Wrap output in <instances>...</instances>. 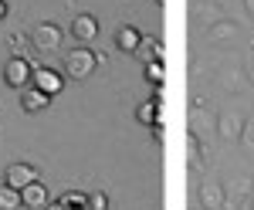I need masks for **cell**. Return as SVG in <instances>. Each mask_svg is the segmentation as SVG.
<instances>
[{"label":"cell","instance_id":"6da1fadb","mask_svg":"<svg viewBox=\"0 0 254 210\" xmlns=\"http://www.w3.org/2000/svg\"><path fill=\"white\" fill-rule=\"evenodd\" d=\"M98 68V55L95 51H88V48H71V51H64V75L81 81V78H88L92 71Z\"/></svg>","mask_w":254,"mask_h":210},{"label":"cell","instance_id":"7a4b0ae2","mask_svg":"<svg viewBox=\"0 0 254 210\" xmlns=\"http://www.w3.org/2000/svg\"><path fill=\"white\" fill-rule=\"evenodd\" d=\"M27 41H31V48H34V51H41V55H44V51H58L61 41H64V34H61L58 24H51V20H41L38 27L27 34Z\"/></svg>","mask_w":254,"mask_h":210},{"label":"cell","instance_id":"3957f363","mask_svg":"<svg viewBox=\"0 0 254 210\" xmlns=\"http://www.w3.org/2000/svg\"><path fill=\"white\" fill-rule=\"evenodd\" d=\"M31 75H34V65H31L27 58L14 55L3 65V81H7L10 88H27V85H31Z\"/></svg>","mask_w":254,"mask_h":210},{"label":"cell","instance_id":"277c9868","mask_svg":"<svg viewBox=\"0 0 254 210\" xmlns=\"http://www.w3.org/2000/svg\"><path fill=\"white\" fill-rule=\"evenodd\" d=\"M31 85L41 88L44 95L55 98L61 88H64V75H61L58 68H44V65H38V68H34V75H31Z\"/></svg>","mask_w":254,"mask_h":210},{"label":"cell","instance_id":"5b68a950","mask_svg":"<svg viewBox=\"0 0 254 210\" xmlns=\"http://www.w3.org/2000/svg\"><path fill=\"white\" fill-rule=\"evenodd\" d=\"M34 180H41V176L31 163H10L7 173H3V187H14V190H24V187L34 183Z\"/></svg>","mask_w":254,"mask_h":210},{"label":"cell","instance_id":"8992f818","mask_svg":"<svg viewBox=\"0 0 254 210\" xmlns=\"http://www.w3.org/2000/svg\"><path fill=\"white\" fill-rule=\"evenodd\" d=\"M51 105V95H44L41 88H34V85H27V88H20V109L24 112H41V109H48Z\"/></svg>","mask_w":254,"mask_h":210},{"label":"cell","instance_id":"52a82bcc","mask_svg":"<svg viewBox=\"0 0 254 210\" xmlns=\"http://www.w3.org/2000/svg\"><path fill=\"white\" fill-rule=\"evenodd\" d=\"M132 58H139L142 65H153V61H163V41L159 38H139Z\"/></svg>","mask_w":254,"mask_h":210},{"label":"cell","instance_id":"ba28073f","mask_svg":"<svg viewBox=\"0 0 254 210\" xmlns=\"http://www.w3.org/2000/svg\"><path fill=\"white\" fill-rule=\"evenodd\" d=\"M20 204L31 207V210H44V204H48V190H44V183H41V180L27 183V187L20 190Z\"/></svg>","mask_w":254,"mask_h":210},{"label":"cell","instance_id":"9c48e42d","mask_svg":"<svg viewBox=\"0 0 254 210\" xmlns=\"http://www.w3.org/2000/svg\"><path fill=\"white\" fill-rule=\"evenodd\" d=\"M71 34L78 41H95L98 38V20L92 14H78V17L71 20Z\"/></svg>","mask_w":254,"mask_h":210},{"label":"cell","instance_id":"30bf717a","mask_svg":"<svg viewBox=\"0 0 254 210\" xmlns=\"http://www.w3.org/2000/svg\"><path fill=\"white\" fill-rule=\"evenodd\" d=\"M139 38H142V34H139L132 24H122V27L116 31V48H119V51H126V55H132L136 44H139Z\"/></svg>","mask_w":254,"mask_h":210},{"label":"cell","instance_id":"8fae6325","mask_svg":"<svg viewBox=\"0 0 254 210\" xmlns=\"http://www.w3.org/2000/svg\"><path fill=\"white\" fill-rule=\"evenodd\" d=\"M159 105H163V102H156V98H153V102H139V105H136V119L142 122V126L156 122V119H159Z\"/></svg>","mask_w":254,"mask_h":210},{"label":"cell","instance_id":"7c38bea8","mask_svg":"<svg viewBox=\"0 0 254 210\" xmlns=\"http://www.w3.org/2000/svg\"><path fill=\"white\" fill-rule=\"evenodd\" d=\"M61 204H64L68 210H88V193H81V190H64Z\"/></svg>","mask_w":254,"mask_h":210},{"label":"cell","instance_id":"4fadbf2b","mask_svg":"<svg viewBox=\"0 0 254 210\" xmlns=\"http://www.w3.org/2000/svg\"><path fill=\"white\" fill-rule=\"evenodd\" d=\"M20 190L14 187H0V210H20Z\"/></svg>","mask_w":254,"mask_h":210},{"label":"cell","instance_id":"5bb4252c","mask_svg":"<svg viewBox=\"0 0 254 210\" xmlns=\"http://www.w3.org/2000/svg\"><path fill=\"white\" fill-rule=\"evenodd\" d=\"M163 78H166V68H163V61H153V65H146V81H149V85L163 88Z\"/></svg>","mask_w":254,"mask_h":210},{"label":"cell","instance_id":"9a60e30c","mask_svg":"<svg viewBox=\"0 0 254 210\" xmlns=\"http://www.w3.org/2000/svg\"><path fill=\"white\" fill-rule=\"evenodd\" d=\"M220 129H224L227 139H241V119H234V115L227 119V115H224V119H220Z\"/></svg>","mask_w":254,"mask_h":210},{"label":"cell","instance_id":"2e32d148","mask_svg":"<svg viewBox=\"0 0 254 210\" xmlns=\"http://www.w3.org/2000/svg\"><path fill=\"white\" fill-rule=\"evenodd\" d=\"M7 44L14 48V55H17V58H27V51H24V48L31 44V41H27V34H10V38H7Z\"/></svg>","mask_w":254,"mask_h":210},{"label":"cell","instance_id":"e0dca14e","mask_svg":"<svg viewBox=\"0 0 254 210\" xmlns=\"http://www.w3.org/2000/svg\"><path fill=\"white\" fill-rule=\"evenodd\" d=\"M88 210H109V197H105L102 190L88 193Z\"/></svg>","mask_w":254,"mask_h":210},{"label":"cell","instance_id":"ac0fdd59","mask_svg":"<svg viewBox=\"0 0 254 210\" xmlns=\"http://www.w3.org/2000/svg\"><path fill=\"white\" fill-rule=\"evenodd\" d=\"M241 139H244L248 149H254V122H251V126H244V136H241Z\"/></svg>","mask_w":254,"mask_h":210},{"label":"cell","instance_id":"d6986e66","mask_svg":"<svg viewBox=\"0 0 254 210\" xmlns=\"http://www.w3.org/2000/svg\"><path fill=\"white\" fill-rule=\"evenodd\" d=\"M44 210H68V207H64L61 200H48V204H44Z\"/></svg>","mask_w":254,"mask_h":210},{"label":"cell","instance_id":"ffe728a7","mask_svg":"<svg viewBox=\"0 0 254 210\" xmlns=\"http://www.w3.org/2000/svg\"><path fill=\"white\" fill-rule=\"evenodd\" d=\"M3 20H7V3L0 0V24H3Z\"/></svg>","mask_w":254,"mask_h":210},{"label":"cell","instance_id":"44dd1931","mask_svg":"<svg viewBox=\"0 0 254 210\" xmlns=\"http://www.w3.org/2000/svg\"><path fill=\"white\" fill-rule=\"evenodd\" d=\"M156 3H163V0H156Z\"/></svg>","mask_w":254,"mask_h":210}]
</instances>
